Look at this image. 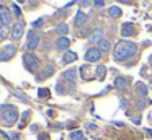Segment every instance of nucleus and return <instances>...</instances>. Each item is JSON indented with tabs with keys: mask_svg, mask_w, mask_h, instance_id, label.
<instances>
[{
	"mask_svg": "<svg viewBox=\"0 0 152 140\" xmlns=\"http://www.w3.org/2000/svg\"><path fill=\"white\" fill-rule=\"evenodd\" d=\"M137 52V46L132 41H118L113 51V57L118 62H124Z\"/></svg>",
	"mask_w": 152,
	"mask_h": 140,
	"instance_id": "nucleus-1",
	"label": "nucleus"
},
{
	"mask_svg": "<svg viewBox=\"0 0 152 140\" xmlns=\"http://www.w3.org/2000/svg\"><path fill=\"white\" fill-rule=\"evenodd\" d=\"M2 117H4V122L8 125H13L18 120V112L13 106H2Z\"/></svg>",
	"mask_w": 152,
	"mask_h": 140,
	"instance_id": "nucleus-2",
	"label": "nucleus"
},
{
	"mask_svg": "<svg viewBox=\"0 0 152 140\" xmlns=\"http://www.w3.org/2000/svg\"><path fill=\"white\" fill-rule=\"evenodd\" d=\"M23 64L26 67V70L30 72H38V68H39V62H38L36 55L31 54V52H25L23 54Z\"/></svg>",
	"mask_w": 152,
	"mask_h": 140,
	"instance_id": "nucleus-3",
	"label": "nucleus"
},
{
	"mask_svg": "<svg viewBox=\"0 0 152 140\" xmlns=\"http://www.w3.org/2000/svg\"><path fill=\"white\" fill-rule=\"evenodd\" d=\"M23 31H25V21H21V20H18L17 23H15L13 26H12V39H15V41H18V39L23 36Z\"/></svg>",
	"mask_w": 152,
	"mask_h": 140,
	"instance_id": "nucleus-4",
	"label": "nucleus"
},
{
	"mask_svg": "<svg viewBox=\"0 0 152 140\" xmlns=\"http://www.w3.org/2000/svg\"><path fill=\"white\" fill-rule=\"evenodd\" d=\"M15 54H17V47L13 44H7L0 51V60H10Z\"/></svg>",
	"mask_w": 152,
	"mask_h": 140,
	"instance_id": "nucleus-5",
	"label": "nucleus"
},
{
	"mask_svg": "<svg viewBox=\"0 0 152 140\" xmlns=\"http://www.w3.org/2000/svg\"><path fill=\"white\" fill-rule=\"evenodd\" d=\"M102 59V51L98 47H90L85 52V60L87 62H98Z\"/></svg>",
	"mask_w": 152,
	"mask_h": 140,
	"instance_id": "nucleus-6",
	"label": "nucleus"
},
{
	"mask_svg": "<svg viewBox=\"0 0 152 140\" xmlns=\"http://www.w3.org/2000/svg\"><path fill=\"white\" fill-rule=\"evenodd\" d=\"M39 36L36 34L34 31H30L28 33V42H26V47L30 49V51H33V49H36L38 46H39Z\"/></svg>",
	"mask_w": 152,
	"mask_h": 140,
	"instance_id": "nucleus-7",
	"label": "nucleus"
},
{
	"mask_svg": "<svg viewBox=\"0 0 152 140\" xmlns=\"http://www.w3.org/2000/svg\"><path fill=\"white\" fill-rule=\"evenodd\" d=\"M0 18H2V23L4 25H10V21H12V12H10V8L8 7H5V5H0Z\"/></svg>",
	"mask_w": 152,
	"mask_h": 140,
	"instance_id": "nucleus-8",
	"label": "nucleus"
},
{
	"mask_svg": "<svg viewBox=\"0 0 152 140\" xmlns=\"http://www.w3.org/2000/svg\"><path fill=\"white\" fill-rule=\"evenodd\" d=\"M87 20H88V15L87 13H83L82 10H79L75 15V20H74V25L77 26V28H80V26H83L87 23Z\"/></svg>",
	"mask_w": 152,
	"mask_h": 140,
	"instance_id": "nucleus-9",
	"label": "nucleus"
},
{
	"mask_svg": "<svg viewBox=\"0 0 152 140\" xmlns=\"http://www.w3.org/2000/svg\"><path fill=\"white\" fill-rule=\"evenodd\" d=\"M69 46H70V39L66 38V36H61V38L56 41V47L59 49V51H67Z\"/></svg>",
	"mask_w": 152,
	"mask_h": 140,
	"instance_id": "nucleus-10",
	"label": "nucleus"
},
{
	"mask_svg": "<svg viewBox=\"0 0 152 140\" xmlns=\"http://www.w3.org/2000/svg\"><path fill=\"white\" fill-rule=\"evenodd\" d=\"M88 41H90V44H100L103 41V29H95Z\"/></svg>",
	"mask_w": 152,
	"mask_h": 140,
	"instance_id": "nucleus-11",
	"label": "nucleus"
},
{
	"mask_svg": "<svg viewBox=\"0 0 152 140\" xmlns=\"http://www.w3.org/2000/svg\"><path fill=\"white\" fill-rule=\"evenodd\" d=\"M134 91L139 94V96L145 98V96H147V91H149V90H147V85H145V83H141V81H137V83L134 85Z\"/></svg>",
	"mask_w": 152,
	"mask_h": 140,
	"instance_id": "nucleus-12",
	"label": "nucleus"
},
{
	"mask_svg": "<svg viewBox=\"0 0 152 140\" xmlns=\"http://www.w3.org/2000/svg\"><path fill=\"white\" fill-rule=\"evenodd\" d=\"M134 34V26L131 25V23H126V25H123L121 28V36L123 38H129V36Z\"/></svg>",
	"mask_w": 152,
	"mask_h": 140,
	"instance_id": "nucleus-13",
	"label": "nucleus"
},
{
	"mask_svg": "<svg viewBox=\"0 0 152 140\" xmlns=\"http://www.w3.org/2000/svg\"><path fill=\"white\" fill-rule=\"evenodd\" d=\"M108 15H110V18H119V16L123 15V12H121L119 7L113 5V7H110V8H108Z\"/></svg>",
	"mask_w": 152,
	"mask_h": 140,
	"instance_id": "nucleus-14",
	"label": "nucleus"
},
{
	"mask_svg": "<svg viewBox=\"0 0 152 140\" xmlns=\"http://www.w3.org/2000/svg\"><path fill=\"white\" fill-rule=\"evenodd\" d=\"M75 60H77V54L72 52V51H67L66 54H64V57H62L64 64H70V62H75Z\"/></svg>",
	"mask_w": 152,
	"mask_h": 140,
	"instance_id": "nucleus-15",
	"label": "nucleus"
},
{
	"mask_svg": "<svg viewBox=\"0 0 152 140\" xmlns=\"http://www.w3.org/2000/svg\"><path fill=\"white\" fill-rule=\"evenodd\" d=\"M115 86L118 88L119 91H126V88H128V83H126V78L118 77V78L115 80Z\"/></svg>",
	"mask_w": 152,
	"mask_h": 140,
	"instance_id": "nucleus-16",
	"label": "nucleus"
},
{
	"mask_svg": "<svg viewBox=\"0 0 152 140\" xmlns=\"http://www.w3.org/2000/svg\"><path fill=\"white\" fill-rule=\"evenodd\" d=\"M98 49H100L102 52H110V49H111V44H110L108 39H103V41L98 44Z\"/></svg>",
	"mask_w": 152,
	"mask_h": 140,
	"instance_id": "nucleus-17",
	"label": "nucleus"
},
{
	"mask_svg": "<svg viewBox=\"0 0 152 140\" xmlns=\"http://www.w3.org/2000/svg\"><path fill=\"white\" fill-rule=\"evenodd\" d=\"M95 73H96V77H98L100 80H103L105 75H106V67L105 65H98V67L95 68Z\"/></svg>",
	"mask_w": 152,
	"mask_h": 140,
	"instance_id": "nucleus-18",
	"label": "nucleus"
},
{
	"mask_svg": "<svg viewBox=\"0 0 152 140\" xmlns=\"http://www.w3.org/2000/svg\"><path fill=\"white\" fill-rule=\"evenodd\" d=\"M64 77H66L67 80L74 81V80H75V77H77V72H75V68H69V70H66V72H64Z\"/></svg>",
	"mask_w": 152,
	"mask_h": 140,
	"instance_id": "nucleus-19",
	"label": "nucleus"
},
{
	"mask_svg": "<svg viewBox=\"0 0 152 140\" xmlns=\"http://www.w3.org/2000/svg\"><path fill=\"white\" fill-rule=\"evenodd\" d=\"M56 31L59 33L61 36H66L67 33H69V26L66 25V23H61V25H57V28H56Z\"/></svg>",
	"mask_w": 152,
	"mask_h": 140,
	"instance_id": "nucleus-20",
	"label": "nucleus"
},
{
	"mask_svg": "<svg viewBox=\"0 0 152 140\" xmlns=\"http://www.w3.org/2000/svg\"><path fill=\"white\" fill-rule=\"evenodd\" d=\"M53 73H54V67L53 65H48V67L44 68V72L39 75V80H43V78H46V77H51Z\"/></svg>",
	"mask_w": 152,
	"mask_h": 140,
	"instance_id": "nucleus-21",
	"label": "nucleus"
},
{
	"mask_svg": "<svg viewBox=\"0 0 152 140\" xmlns=\"http://www.w3.org/2000/svg\"><path fill=\"white\" fill-rule=\"evenodd\" d=\"M8 33H10V28H8L7 25H4L2 28H0V41H2L4 38H7V36H8Z\"/></svg>",
	"mask_w": 152,
	"mask_h": 140,
	"instance_id": "nucleus-22",
	"label": "nucleus"
},
{
	"mask_svg": "<svg viewBox=\"0 0 152 140\" xmlns=\"http://www.w3.org/2000/svg\"><path fill=\"white\" fill-rule=\"evenodd\" d=\"M83 137V133H82V130H75V132H72L69 135V139L70 140H79V139H82Z\"/></svg>",
	"mask_w": 152,
	"mask_h": 140,
	"instance_id": "nucleus-23",
	"label": "nucleus"
},
{
	"mask_svg": "<svg viewBox=\"0 0 152 140\" xmlns=\"http://www.w3.org/2000/svg\"><path fill=\"white\" fill-rule=\"evenodd\" d=\"M147 104H149V101L145 99V98H142V99H141V101H139V103H137V109H139V111H142V109H144L145 106H147Z\"/></svg>",
	"mask_w": 152,
	"mask_h": 140,
	"instance_id": "nucleus-24",
	"label": "nucleus"
},
{
	"mask_svg": "<svg viewBox=\"0 0 152 140\" xmlns=\"http://www.w3.org/2000/svg\"><path fill=\"white\" fill-rule=\"evenodd\" d=\"M38 94H39V98H48V96H49V90H46V88H41Z\"/></svg>",
	"mask_w": 152,
	"mask_h": 140,
	"instance_id": "nucleus-25",
	"label": "nucleus"
},
{
	"mask_svg": "<svg viewBox=\"0 0 152 140\" xmlns=\"http://www.w3.org/2000/svg\"><path fill=\"white\" fill-rule=\"evenodd\" d=\"M93 5H95V7H98V8H100V7H103V5H105V0H93Z\"/></svg>",
	"mask_w": 152,
	"mask_h": 140,
	"instance_id": "nucleus-26",
	"label": "nucleus"
},
{
	"mask_svg": "<svg viewBox=\"0 0 152 140\" xmlns=\"http://www.w3.org/2000/svg\"><path fill=\"white\" fill-rule=\"evenodd\" d=\"M80 7H90L92 5V2H90V0H80Z\"/></svg>",
	"mask_w": 152,
	"mask_h": 140,
	"instance_id": "nucleus-27",
	"label": "nucleus"
},
{
	"mask_svg": "<svg viewBox=\"0 0 152 140\" xmlns=\"http://www.w3.org/2000/svg\"><path fill=\"white\" fill-rule=\"evenodd\" d=\"M41 25H43V18H39L38 21H34V23H33V26H34V28H39Z\"/></svg>",
	"mask_w": 152,
	"mask_h": 140,
	"instance_id": "nucleus-28",
	"label": "nucleus"
},
{
	"mask_svg": "<svg viewBox=\"0 0 152 140\" xmlns=\"http://www.w3.org/2000/svg\"><path fill=\"white\" fill-rule=\"evenodd\" d=\"M87 129H90V130H96V125H95V124H92V122H88V124H87Z\"/></svg>",
	"mask_w": 152,
	"mask_h": 140,
	"instance_id": "nucleus-29",
	"label": "nucleus"
},
{
	"mask_svg": "<svg viewBox=\"0 0 152 140\" xmlns=\"http://www.w3.org/2000/svg\"><path fill=\"white\" fill-rule=\"evenodd\" d=\"M13 12H15V15H17V16H20V8H18L17 5H13Z\"/></svg>",
	"mask_w": 152,
	"mask_h": 140,
	"instance_id": "nucleus-30",
	"label": "nucleus"
},
{
	"mask_svg": "<svg viewBox=\"0 0 152 140\" xmlns=\"http://www.w3.org/2000/svg\"><path fill=\"white\" fill-rule=\"evenodd\" d=\"M128 106V99H121V107H126Z\"/></svg>",
	"mask_w": 152,
	"mask_h": 140,
	"instance_id": "nucleus-31",
	"label": "nucleus"
},
{
	"mask_svg": "<svg viewBox=\"0 0 152 140\" xmlns=\"http://www.w3.org/2000/svg\"><path fill=\"white\" fill-rule=\"evenodd\" d=\"M118 2H121V3H128V2H131V0H118Z\"/></svg>",
	"mask_w": 152,
	"mask_h": 140,
	"instance_id": "nucleus-32",
	"label": "nucleus"
},
{
	"mask_svg": "<svg viewBox=\"0 0 152 140\" xmlns=\"http://www.w3.org/2000/svg\"><path fill=\"white\" fill-rule=\"evenodd\" d=\"M147 133H149V135L152 137V129H147Z\"/></svg>",
	"mask_w": 152,
	"mask_h": 140,
	"instance_id": "nucleus-33",
	"label": "nucleus"
},
{
	"mask_svg": "<svg viewBox=\"0 0 152 140\" xmlns=\"http://www.w3.org/2000/svg\"><path fill=\"white\" fill-rule=\"evenodd\" d=\"M17 2H18V3H25L26 0H17Z\"/></svg>",
	"mask_w": 152,
	"mask_h": 140,
	"instance_id": "nucleus-34",
	"label": "nucleus"
},
{
	"mask_svg": "<svg viewBox=\"0 0 152 140\" xmlns=\"http://www.w3.org/2000/svg\"><path fill=\"white\" fill-rule=\"evenodd\" d=\"M2 26H4V23H2V18H0V28H2Z\"/></svg>",
	"mask_w": 152,
	"mask_h": 140,
	"instance_id": "nucleus-35",
	"label": "nucleus"
},
{
	"mask_svg": "<svg viewBox=\"0 0 152 140\" xmlns=\"http://www.w3.org/2000/svg\"><path fill=\"white\" fill-rule=\"evenodd\" d=\"M79 140H87V139H85V137H82V139H79Z\"/></svg>",
	"mask_w": 152,
	"mask_h": 140,
	"instance_id": "nucleus-36",
	"label": "nucleus"
},
{
	"mask_svg": "<svg viewBox=\"0 0 152 140\" xmlns=\"http://www.w3.org/2000/svg\"><path fill=\"white\" fill-rule=\"evenodd\" d=\"M0 117H2V114H0Z\"/></svg>",
	"mask_w": 152,
	"mask_h": 140,
	"instance_id": "nucleus-37",
	"label": "nucleus"
}]
</instances>
